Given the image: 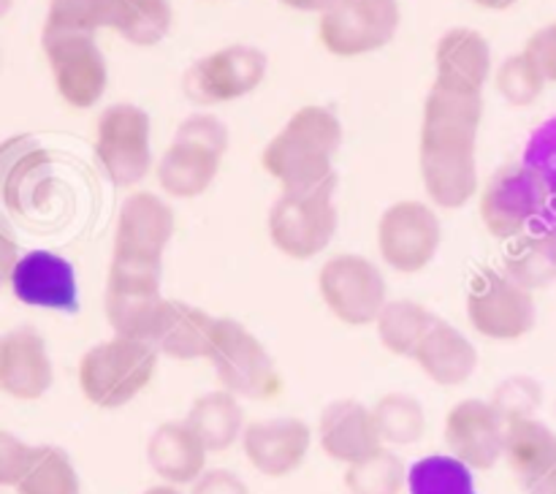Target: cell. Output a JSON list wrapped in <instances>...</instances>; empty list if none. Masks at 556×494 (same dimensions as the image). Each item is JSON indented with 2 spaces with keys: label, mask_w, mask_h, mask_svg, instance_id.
I'll return each mask as SVG.
<instances>
[{
  "label": "cell",
  "mask_w": 556,
  "mask_h": 494,
  "mask_svg": "<svg viewBox=\"0 0 556 494\" xmlns=\"http://www.w3.org/2000/svg\"><path fill=\"white\" fill-rule=\"evenodd\" d=\"M503 459L525 494H556V432L546 421H508Z\"/></svg>",
  "instance_id": "cell-22"
},
{
  "label": "cell",
  "mask_w": 556,
  "mask_h": 494,
  "mask_svg": "<svg viewBox=\"0 0 556 494\" xmlns=\"http://www.w3.org/2000/svg\"><path fill=\"white\" fill-rule=\"evenodd\" d=\"M315 429L296 416H277L248 421L242 440V454L258 476L280 481L293 476L307 461L313 448Z\"/></svg>",
  "instance_id": "cell-18"
},
{
  "label": "cell",
  "mask_w": 556,
  "mask_h": 494,
  "mask_svg": "<svg viewBox=\"0 0 556 494\" xmlns=\"http://www.w3.org/2000/svg\"><path fill=\"white\" fill-rule=\"evenodd\" d=\"M33 451L36 445L25 443L20 434L9 432V429H0V489H14L20 483L30 465Z\"/></svg>",
  "instance_id": "cell-38"
},
{
  "label": "cell",
  "mask_w": 556,
  "mask_h": 494,
  "mask_svg": "<svg viewBox=\"0 0 556 494\" xmlns=\"http://www.w3.org/2000/svg\"><path fill=\"white\" fill-rule=\"evenodd\" d=\"M16 494H81V478L68 451L60 445H36Z\"/></svg>",
  "instance_id": "cell-33"
},
{
  "label": "cell",
  "mask_w": 556,
  "mask_h": 494,
  "mask_svg": "<svg viewBox=\"0 0 556 494\" xmlns=\"http://www.w3.org/2000/svg\"><path fill=\"white\" fill-rule=\"evenodd\" d=\"M525 52L530 54L532 63L538 65V71L543 74L546 81H556V22L541 27L530 36Z\"/></svg>",
  "instance_id": "cell-39"
},
{
  "label": "cell",
  "mask_w": 556,
  "mask_h": 494,
  "mask_svg": "<svg viewBox=\"0 0 556 494\" xmlns=\"http://www.w3.org/2000/svg\"><path fill=\"white\" fill-rule=\"evenodd\" d=\"M215 326L217 318L204 307L166 299L150 342L161 356L172 362H199V358H210Z\"/></svg>",
  "instance_id": "cell-27"
},
{
  "label": "cell",
  "mask_w": 556,
  "mask_h": 494,
  "mask_svg": "<svg viewBox=\"0 0 556 494\" xmlns=\"http://www.w3.org/2000/svg\"><path fill=\"white\" fill-rule=\"evenodd\" d=\"M505 418L489 400H462L445 413L443 440L451 456L465 461L472 472H486L503 459Z\"/></svg>",
  "instance_id": "cell-19"
},
{
  "label": "cell",
  "mask_w": 556,
  "mask_h": 494,
  "mask_svg": "<svg viewBox=\"0 0 556 494\" xmlns=\"http://www.w3.org/2000/svg\"><path fill=\"white\" fill-rule=\"evenodd\" d=\"M190 494H250V489L237 472L215 467V470H206L204 476L193 483V492Z\"/></svg>",
  "instance_id": "cell-40"
},
{
  "label": "cell",
  "mask_w": 556,
  "mask_h": 494,
  "mask_svg": "<svg viewBox=\"0 0 556 494\" xmlns=\"http://www.w3.org/2000/svg\"><path fill=\"white\" fill-rule=\"evenodd\" d=\"M489 402L497 407L505 423L516 418H532L543 405V385L532 375H510L494 389Z\"/></svg>",
  "instance_id": "cell-37"
},
{
  "label": "cell",
  "mask_w": 556,
  "mask_h": 494,
  "mask_svg": "<svg viewBox=\"0 0 556 494\" xmlns=\"http://www.w3.org/2000/svg\"><path fill=\"white\" fill-rule=\"evenodd\" d=\"M157 362L161 353L152 342L119 334L109 337L79 358L76 380L81 396L101 410H119L150 389Z\"/></svg>",
  "instance_id": "cell-3"
},
{
  "label": "cell",
  "mask_w": 556,
  "mask_h": 494,
  "mask_svg": "<svg viewBox=\"0 0 556 494\" xmlns=\"http://www.w3.org/2000/svg\"><path fill=\"white\" fill-rule=\"evenodd\" d=\"M161 266L109 261L103 313L114 334L152 340L166 296L161 291Z\"/></svg>",
  "instance_id": "cell-16"
},
{
  "label": "cell",
  "mask_w": 556,
  "mask_h": 494,
  "mask_svg": "<svg viewBox=\"0 0 556 494\" xmlns=\"http://www.w3.org/2000/svg\"><path fill=\"white\" fill-rule=\"evenodd\" d=\"M552 179L532 163L497 168L478 193L481 223L494 239H519L546 212Z\"/></svg>",
  "instance_id": "cell-7"
},
{
  "label": "cell",
  "mask_w": 556,
  "mask_h": 494,
  "mask_svg": "<svg viewBox=\"0 0 556 494\" xmlns=\"http://www.w3.org/2000/svg\"><path fill=\"white\" fill-rule=\"evenodd\" d=\"M443 244V226L432 204L416 199L394 201L378 220V253L389 269L418 275Z\"/></svg>",
  "instance_id": "cell-15"
},
{
  "label": "cell",
  "mask_w": 556,
  "mask_h": 494,
  "mask_svg": "<svg viewBox=\"0 0 556 494\" xmlns=\"http://www.w3.org/2000/svg\"><path fill=\"white\" fill-rule=\"evenodd\" d=\"M269 71V58L253 43H228L195 60L182 76L188 101L199 106H223L258 90Z\"/></svg>",
  "instance_id": "cell-13"
},
{
  "label": "cell",
  "mask_w": 556,
  "mask_h": 494,
  "mask_svg": "<svg viewBox=\"0 0 556 494\" xmlns=\"http://www.w3.org/2000/svg\"><path fill=\"white\" fill-rule=\"evenodd\" d=\"M49 155L30 139L14 136L0 147V193L16 212L41 206L49 193Z\"/></svg>",
  "instance_id": "cell-28"
},
{
  "label": "cell",
  "mask_w": 556,
  "mask_h": 494,
  "mask_svg": "<svg viewBox=\"0 0 556 494\" xmlns=\"http://www.w3.org/2000/svg\"><path fill=\"white\" fill-rule=\"evenodd\" d=\"M503 271L525 286L527 291H541L556 282V231L521 233L514 248L505 253Z\"/></svg>",
  "instance_id": "cell-31"
},
{
  "label": "cell",
  "mask_w": 556,
  "mask_h": 494,
  "mask_svg": "<svg viewBox=\"0 0 556 494\" xmlns=\"http://www.w3.org/2000/svg\"><path fill=\"white\" fill-rule=\"evenodd\" d=\"M43 58L58 96L74 109H92L109 90V63L92 33L43 27Z\"/></svg>",
  "instance_id": "cell-12"
},
{
  "label": "cell",
  "mask_w": 556,
  "mask_h": 494,
  "mask_svg": "<svg viewBox=\"0 0 556 494\" xmlns=\"http://www.w3.org/2000/svg\"><path fill=\"white\" fill-rule=\"evenodd\" d=\"M0 494H3V489H0Z\"/></svg>",
  "instance_id": "cell-47"
},
{
  "label": "cell",
  "mask_w": 556,
  "mask_h": 494,
  "mask_svg": "<svg viewBox=\"0 0 556 494\" xmlns=\"http://www.w3.org/2000/svg\"><path fill=\"white\" fill-rule=\"evenodd\" d=\"M206 362L215 367L220 389L239 400H271L282 391V378L264 342L233 318H217Z\"/></svg>",
  "instance_id": "cell-10"
},
{
  "label": "cell",
  "mask_w": 556,
  "mask_h": 494,
  "mask_svg": "<svg viewBox=\"0 0 556 494\" xmlns=\"http://www.w3.org/2000/svg\"><path fill=\"white\" fill-rule=\"evenodd\" d=\"M318 293L326 309L345 326H375L389 304V282L383 269L358 253L326 258L318 271Z\"/></svg>",
  "instance_id": "cell-11"
},
{
  "label": "cell",
  "mask_w": 556,
  "mask_h": 494,
  "mask_svg": "<svg viewBox=\"0 0 556 494\" xmlns=\"http://www.w3.org/2000/svg\"><path fill=\"white\" fill-rule=\"evenodd\" d=\"M467 320L486 340L516 342L535 329V293L510 280L503 269H483L467 288Z\"/></svg>",
  "instance_id": "cell-14"
},
{
  "label": "cell",
  "mask_w": 556,
  "mask_h": 494,
  "mask_svg": "<svg viewBox=\"0 0 556 494\" xmlns=\"http://www.w3.org/2000/svg\"><path fill=\"white\" fill-rule=\"evenodd\" d=\"M345 130L329 106L307 103L288 117L264 147L266 174L280 190H309L337 179L334 157L340 152Z\"/></svg>",
  "instance_id": "cell-2"
},
{
  "label": "cell",
  "mask_w": 556,
  "mask_h": 494,
  "mask_svg": "<svg viewBox=\"0 0 556 494\" xmlns=\"http://www.w3.org/2000/svg\"><path fill=\"white\" fill-rule=\"evenodd\" d=\"M54 383L47 340L33 326H16L0 337V391L16 402H36Z\"/></svg>",
  "instance_id": "cell-21"
},
{
  "label": "cell",
  "mask_w": 556,
  "mask_h": 494,
  "mask_svg": "<svg viewBox=\"0 0 556 494\" xmlns=\"http://www.w3.org/2000/svg\"><path fill=\"white\" fill-rule=\"evenodd\" d=\"M141 494H188V492H182V486H172V483H155V486L144 489Z\"/></svg>",
  "instance_id": "cell-44"
},
{
  "label": "cell",
  "mask_w": 556,
  "mask_h": 494,
  "mask_svg": "<svg viewBox=\"0 0 556 494\" xmlns=\"http://www.w3.org/2000/svg\"><path fill=\"white\" fill-rule=\"evenodd\" d=\"M96 157L117 188H136L155 172L152 119L136 103H112L98 114Z\"/></svg>",
  "instance_id": "cell-9"
},
{
  "label": "cell",
  "mask_w": 556,
  "mask_h": 494,
  "mask_svg": "<svg viewBox=\"0 0 556 494\" xmlns=\"http://www.w3.org/2000/svg\"><path fill=\"white\" fill-rule=\"evenodd\" d=\"M185 421L199 434L210 454H223V451L233 448L248 427L242 402L226 389L204 391L201 396H195L193 405L185 413Z\"/></svg>",
  "instance_id": "cell-29"
},
{
  "label": "cell",
  "mask_w": 556,
  "mask_h": 494,
  "mask_svg": "<svg viewBox=\"0 0 556 494\" xmlns=\"http://www.w3.org/2000/svg\"><path fill=\"white\" fill-rule=\"evenodd\" d=\"M402 25L400 0H331L318 14V41L342 60L380 52Z\"/></svg>",
  "instance_id": "cell-8"
},
{
  "label": "cell",
  "mask_w": 556,
  "mask_h": 494,
  "mask_svg": "<svg viewBox=\"0 0 556 494\" xmlns=\"http://www.w3.org/2000/svg\"><path fill=\"white\" fill-rule=\"evenodd\" d=\"M168 0H49L43 27L92 33L112 30L134 47H155L172 33Z\"/></svg>",
  "instance_id": "cell-5"
},
{
  "label": "cell",
  "mask_w": 556,
  "mask_h": 494,
  "mask_svg": "<svg viewBox=\"0 0 556 494\" xmlns=\"http://www.w3.org/2000/svg\"><path fill=\"white\" fill-rule=\"evenodd\" d=\"M483 96L432 85L424 101L418 168L427 199L440 210H462L481 193L478 134Z\"/></svg>",
  "instance_id": "cell-1"
},
{
  "label": "cell",
  "mask_w": 556,
  "mask_h": 494,
  "mask_svg": "<svg viewBox=\"0 0 556 494\" xmlns=\"http://www.w3.org/2000/svg\"><path fill=\"white\" fill-rule=\"evenodd\" d=\"M20 244L11 237V231L5 228V223L0 220V291L9 288L11 275H14V266L20 261Z\"/></svg>",
  "instance_id": "cell-41"
},
{
  "label": "cell",
  "mask_w": 556,
  "mask_h": 494,
  "mask_svg": "<svg viewBox=\"0 0 556 494\" xmlns=\"http://www.w3.org/2000/svg\"><path fill=\"white\" fill-rule=\"evenodd\" d=\"M334 193L337 179L309 190H280L266 217V231L277 253L313 261L329 248L340 226Z\"/></svg>",
  "instance_id": "cell-6"
},
{
  "label": "cell",
  "mask_w": 556,
  "mask_h": 494,
  "mask_svg": "<svg viewBox=\"0 0 556 494\" xmlns=\"http://www.w3.org/2000/svg\"><path fill=\"white\" fill-rule=\"evenodd\" d=\"M228 128L210 112L179 123L177 136L155 161V177L168 199H199L215 185L228 152Z\"/></svg>",
  "instance_id": "cell-4"
},
{
  "label": "cell",
  "mask_w": 556,
  "mask_h": 494,
  "mask_svg": "<svg viewBox=\"0 0 556 494\" xmlns=\"http://www.w3.org/2000/svg\"><path fill=\"white\" fill-rule=\"evenodd\" d=\"M470 3L481 5V9H489V11H508L510 5H516L519 0H470Z\"/></svg>",
  "instance_id": "cell-43"
},
{
  "label": "cell",
  "mask_w": 556,
  "mask_h": 494,
  "mask_svg": "<svg viewBox=\"0 0 556 494\" xmlns=\"http://www.w3.org/2000/svg\"><path fill=\"white\" fill-rule=\"evenodd\" d=\"M345 486L351 494H402L407 492V465L394 448L383 445L345 467Z\"/></svg>",
  "instance_id": "cell-35"
},
{
  "label": "cell",
  "mask_w": 556,
  "mask_h": 494,
  "mask_svg": "<svg viewBox=\"0 0 556 494\" xmlns=\"http://www.w3.org/2000/svg\"><path fill=\"white\" fill-rule=\"evenodd\" d=\"M277 3H282L286 9H291V11H304V14H320V11H324L326 5L331 3V0H277Z\"/></svg>",
  "instance_id": "cell-42"
},
{
  "label": "cell",
  "mask_w": 556,
  "mask_h": 494,
  "mask_svg": "<svg viewBox=\"0 0 556 494\" xmlns=\"http://www.w3.org/2000/svg\"><path fill=\"white\" fill-rule=\"evenodd\" d=\"M315 440L331 461L345 467L356 465V461L367 459L369 454L383 448L372 407L353 400V396L329 402L320 410Z\"/></svg>",
  "instance_id": "cell-23"
},
{
  "label": "cell",
  "mask_w": 556,
  "mask_h": 494,
  "mask_svg": "<svg viewBox=\"0 0 556 494\" xmlns=\"http://www.w3.org/2000/svg\"><path fill=\"white\" fill-rule=\"evenodd\" d=\"M206 459L210 451L185 418L157 423L147 438V465L161 478V483L193 486L210 470Z\"/></svg>",
  "instance_id": "cell-25"
},
{
  "label": "cell",
  "mask_w": 556,
  "mask_h": 494,
  "mask_svg": "<svg viewBox=\"0 0 556 494\" xmlns=\"http://www.w3.org/2000/svg\"><path fill=\"white\" fill-rule=\"evenodd\" d=\"M413 362L432 383L443 389L465 385L478 369V347L465 331L443 318H434L424 340L418 342Z\"/></svg>",
  "instance_id": "cell-26"
},
{
  "label": "cell",
  "mask_w": 556,
  "mask_h": 494,
  "mask_svg": "<svg viewBox=\"0 0 556 494\" xmlns=\"http://www.w3.org/2000/svg\"><path fill=\"white\" fill-rule=\"evenodd\" d=\"M434 318L438 315L416 299H389L383 313L375 320V329H378V340L386 351L400 358H413L418 342L424 340Z\"/></svg>",
  "instance_id": "cell-30"
},
{
  "label": "cell",
  "mask_w": 556,
  "mask_h": 494,
  "mask_svg": "<svg viewBox=\"0 0 556 494\" xmlns=\"http://www.w3.org/2000/svg\"><path fill=\"white\" fill-rule=\"evenodd\" d=\"M546 85L548 81L543 79V74L538 71V65L532 63V58L525 49L510 54V58H505L503 63H500L497 74H494V87H497V92L503 96L505 103H510V106L516 109L532 106V103L543 96Z\"/></svg>",
  "instance_id": "cell-36"
},
{
  "label": "cell",
  "mask_w": 556,
  "mask_h": 494,
  "mask_svg": "<svg viewBox=\"0 0 556 494\" xmlns=\"http://www.w3.org/2000/svg\"><path fill=\"white\" fill-rule=\"evenodd\" d=\"M554 413H556V402H554Z\"/></svg>",
  "instance_id": "cell-46"
},
{
  "label": "cell",
  "mask_w": 556,
  "mask_h": 494,
  "mask_svg": "<svg viewBox=\"0 0 556 494\" xmlns=\"http://www.w3.org/2000/svg\"><path fill=\"white\" fill-rule=\"evenodd\" d=\"M407 494H478L476 472L451 454H429L407 467Z\"/></svg>",
  "instance_id": "cell-34"
},
{
  "label": "cell",
  "mask_w": 556,
  "mask_h": 494,
  "mask_svg": "<svg viewBox=\"0 0 556 494\" xmlns=\"http://www.w3.org/2000/svg\"><path fill=\"white\" fill-rule=\"evenodd\" d=\"M492 47L483 33L472 27H451L434 47V85L456 92L483 96V87L492 79Z\"/></svg>",
  "instance_id": "cell-24"
},
{
  "label": "cell",
  "mask_w": 556,
  "mask_h": 494,
  "mask_svg": "<svg viewBox=\"0 0 556 494\" xmlns=\"http://www.w3.org/2000/svg\"><path fill=\"white\" fill-rule=\"evenodd\" d=\"M16 302L54 313H76L79 309V282L68 258L52 250H30L22 253L9 282Z\"/></svg>",
  "instance_id": "cell-20"
},
{
  "label": "cell",
  "mask_w": 556,
  "mask_h": 494,
  "mask_svg": "<svg viewBox=\"0 0 556 494\" xmlns=\"http://www.w3.org/2000/svg\"><path fill=\"white\" fill-rule=\"evenodd\" d=\"M174 228H177V212L163 195L152 190H134L117 212L112 261L163 269V255L172 244Z\"/></svg>",
  "instance_id": "cell-17"
},
{
  "label": "cell",
  "mask_w": 556,
  "mask_h": 494,
  "mask_svg": "<svg viewBox=\"0 0 556 494\" xmlns=\"http://www.w3.org/2000/svg\"><path fill=\"white\" fill-rule=\"evenodd\" d=\"M375 421L383 445L389 448H405V445L421 443L427 434V410L418 396L407 391H389L372 405Z\"/></svg>",
  "instance_id": "cell-32"
},
{
  "label": "cell",
  "mask_w": 556,
  "mask_h": 494,
  "mask_svg": "<svg viewBox=\"0 0 556 494\" xmlns=\"http://www.w3.org/2000/svg\"><path fill=\"white\" fill-rule=\"evenodd\" d=\"M11 9H14V0H0V20H3Z\"/></svg>",
  "instance_id": "cell-45"
}]
</instances>
